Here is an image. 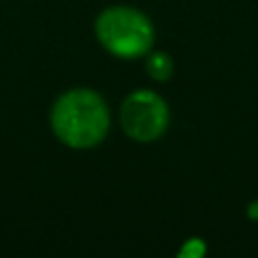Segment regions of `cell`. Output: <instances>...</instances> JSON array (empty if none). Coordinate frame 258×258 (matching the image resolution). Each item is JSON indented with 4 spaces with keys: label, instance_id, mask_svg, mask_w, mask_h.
I'll return each mask as SVG.
<instances>
[{
    "label": "cell",
    "instance_id": "1",
    "mask_svg": "<svg viewBox=\"0 0 258 258\" xmlns=\"http://www.w3.org/2000/svg\"><path fill=\"white\" fill-rule=\"evenodd\" d=\"M48 119L56 139L79 151L101 145L111 127L107 101L89 87H75L60 93L52 103Z\"/></svg>",
    "mask_w": 258,
    "mask_h": 258
},
{
    "label": "cell",
    "instance_id": "2",
    "mask_svg": "<svg viewBox=\"0 0 258 258\" xmlns=\"http://www.w3.org/2000/svg\"><path fill=\"white\" fill-rule=\"evenodd\" d=\"M95 36L99 44L117 58H143L153 48L155 28L139 8L115 4L97 14Z\"/></svg>",
    "mask_w": 258,
    "mask_h": 258
},
{
    "label": "cell",
    "instance_id": "3",
    "mask_svg": "<svg viewBox=\"0 0 258 258\" xmlns=\"http://www.w3.org/2000/svg\"><path fill=\"white\" fill-rule=\"evenodd\" d=\"M119 123L129 139L149 143L165 133L169 125V107L155 91L137 89L123 99Z\"/></svg>",
    "mask_w": 258,
    "mask_h": 258
},
{
    "label": "cell",
    "instance_id": "4",
    "mask_svg": "<svg viewBox=\"0 0 258 258\" xmlns=\"http://www.w3.org/2000/svg\"><path fill=\"white\" fill-rule=\"evenodd\" d=\"M143 58H145V73L153 81L165 83V81L171 79V75H173V58L167 52L151 48Z\"/></svg>",
    "mask_w": 258,
    "mask_h": 258
},
{
    "label": "cell",
    "instance_id": "5",
    "mask_svg": "<svg viewBox=\"0 0 258 258\" xmlns=\"http://www.w3.org/2000/svg\"><path fill=\"white\" fill-rule=\"evenodd\" d=\"M206 254V244L204 240L200 238H191L183 244V248L179 250V256H185V258H200Z\"/></svg>",
    "mask_w": 258,
    "mask_h": 258
},
{
    "label": "cell",
    "instance_id": "6",
    "mask_svg": "<svg viewBox=\"0 0 258 258\" xmlns=\"http://www.w3.org/2000/svg\"><path fill=\"white\" fill-rule=\"evenodd\" d=\"M246 214H248V218H252V220H258V200H254V202H250V204H248V208H246Z\"/></svg>",
    "mask_w": 258,
    "mask_h": 258
}]
</instances>
